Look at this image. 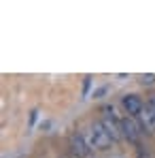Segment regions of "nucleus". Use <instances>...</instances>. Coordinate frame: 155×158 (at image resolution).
Here are the masks:
<instances>
[{"instance_id":"1","label":"nucleus","mask_w":155,"mask_h":158,"mask_svg":"<svg viewBox=\"0 0 155 158\" xmlns=\"http://www.w3.org/2000/svg\"><path fill=\"white\" fill-rule=\"evenodd\" d=\"M83 137H85V141L91 150H108L110 143H113V139L108 137V132L104 131V126L100 122H91L83 131Z\"/></svg>"},{"instance_id":"2","label":"nucleus","mask_w":155,"mask_h":158,"mask_svg":"<svg viewBox=\"0 0 155 158\" xmlns=\"http://www.w3.org/2000/svg\"><path fill=\"white\" fill-rule=\"evenodd\" d=\"M68 148H70V152H72L75 158H87L91 154V148L87 145L83 132H72V135L68 137Z\"/></svg>"},{"instance_id":"3","label":"nucleus","mask_w":155,"mask_h":158,"mask_svg":"<svg viewBox=\"0 0 155 158\" xmlns=\"http://www.w3.org/2000/svg\"><path fill=\"white\" fill-rule=\"evenodd\" d=\"M136 122H138L142 135H155V111L147 105V103H145V107H142V111L138 113Z\"/></svg>"},{"instance_id":"4","label":"nucleus","mask_w":155,"mask_h":158,"mask_svg":"<svg viewBox=\"0 0 155 158\" xmlns=\"http://www.w3.org/2000/svg\"><path fill=\"white\" fill-rule=\"evenodd\" d=\"M121 135H123V139H128L130 143H138V139H140V126H138V122H136V118H121Z\"/></svg>"},{"instance_id":"5","label":"nucleus","mask_w":155,"mask_h":158,"mask_svg":"<svg viewBox=\"0 0 155 158\" xmlns=\"http://www.w3.org/2000/svg\"><path fill=\"white\" fill-rule=\"evenodd\" d=\"M121 105L126 109V113H128L130 118H138V113L142 111V98L138 96V94H126V96H121Z\"/></svg>"},{"instance_id":"6","label":"nucleus","mask_w":155,"mask_h":158,"mask_svg":"<svg viewBox=\"0 0 155 158\" xmlns=\"http://www.w3.org/2000/svg\"><path fill=\"white\" fill-rule=\"evenodd\" d=\"M140 83H142V85H153V83H155V75H153V73L140 75Z\"/></svg>"},{"instance_id":"7","label":"nucleus","mask_w":155,"mask_h":158,"mask_svg":"<svg viewBox=\"0 0 155 158\" xmlns=\"http://www.w3.org/2000/svg\"><path fill=\"white\" fill-rule=\"evenodd\" d=\"M147 105H149V107H151V109L155 111V92H153V94H149V98H147Z\"/></svg>"},{"instance_id":"8","label":"nucleus","mask_w":155,"mask_h":158,"mask_svg":"<svg viewBox=\"0 0 155 158\" xmlns=\"http://www.w3.org/2000/svg\"><path fill=\"white\" fill-rule=\"evenodd\" d=\"M138 158H151V154H149L147 150L142 152V148H138Z\"/></svg>"},{"instance_id":"9","label":"nucleus","mask_w":155,"mask_h":158,"mask_svg":"<svg viewBox=\"0 0 155 158\" xmlns=\"http://www.w3.org/2000/svg\"><path fill=\"white\" fill-rule=\"evenodd\" d=\"M110 158H126V156H121V154H113Z\"/></svg>"}]
</instances>
